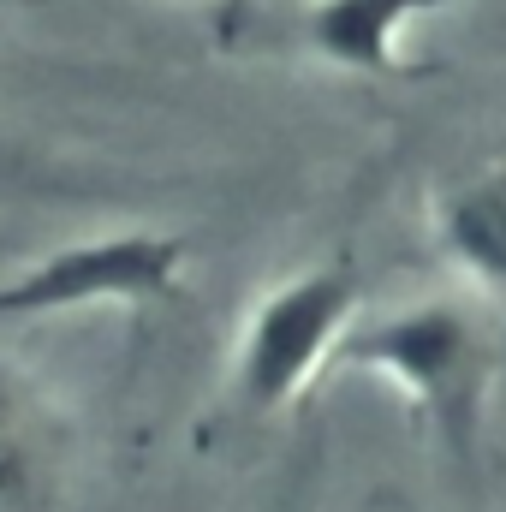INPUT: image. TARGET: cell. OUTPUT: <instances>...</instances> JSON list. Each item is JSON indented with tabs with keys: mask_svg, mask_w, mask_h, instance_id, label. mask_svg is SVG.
Instances as JSON below:
<instances>
[{
	"mask_svg": "<svg viewBox=\"0 0 506 512\" xmlns=\"http://www.w3.org/2000/svg\"><path fill=\"white\" fill-rule=\"evenodd\" d=\"M334 376L399 393L411 423L453 471L483 465L495 382H501V340L489 322V298L447 286V292H411L364 310L340 346Z\"/></svg>",
	"mask_w": 506,
	"mask_h": 512,
	"instance_id": "obj_1",
	"label": "cell"
},
{
	"mask_svg": "<svg viewBox=\"0 0 506 512\" xmlns=\"http://www.w3.org/2000/svg\"><path fill=\"white\" fill-rule=\"evenodd\" d=\"M161 6H215V0H161Z\"/></svg>",
	"mask_w": 506,
	"mask_h": 512,
	"instance_id": "obj_7",
	"label": "cell"
},
{
	"mask_svg": "<svg viewBox=\"0 0 506 512\" xmlns=\"http://www.w3.org/2000/svg\"><path fill=\"white\" fill-rule=\"evenodd\" d=\"M429 245L453 286L477 298H506V149L459 167L429 197Z\"/></svg>",
	"mask_w": 506,
	"mask_h": 512,
	"instance_id": "obj_5",
	"label": "cell"
},
{
	"mask_svg": "<svg viewBox=\"0 0 506 512\" xmlns=\"http://www.w3.org/2000/svg\"><path fill=\"white\" fill-rule=\"evenodd\" d=\"M185 262L191 245L179 233H149V227L54 245L0 274V328L84 310H155L179 298Z\"/></svg>",
	"mask_w": 506,
	"mask_h": 512,
	"instance_id": "obj_3",
	"label": "cell"
},
{
	"mask_svg": "<svg viewBox=\"0 0 506 512\" xmlns=\"http://www.w3.org/2000/svg\"><path fill=\"white\" fill-rule=\"evenodd\" d=\"M465 0H304L292 18L298 48L346 78H393L405 66V42L447 18Z\"/></svg>",
	"mask_w": 506,
	"mask_h": 512,
	"instance_id": "obj_6",
	"label": "cell"
},
{
	"mask_svg": "<svg viewBox=\"0 0 506 512\" xmlns=\"http://www.w3.org/2000/svg\"><path fill=\"white\" fill-rule=\"evenodd\" d=\"M364 310V268L346 251L268 280L245 304L227 346V405L251 423L292 411L322 376H334L340 346Z\"/></svg>",
	"mask_w": 506,
	"mask_h": 512,
	"instance_id": "obj_2",
	"label": "cell"
},
{
	"mask_svg": "<svg viewBox=\"0 0 506 512\" xmlns=\"http://www.w3.org/2000/svg\"><path fill=\"white\" fill-rule=\"evenodd\" d=\"M84 423L36 364L0 346V512H72Z\"/></svg>",
	"mask_w": 506,
	"mask_h": 512,
	"instance_id": "obj_4",
	"label": "cell"
}]
</instances>
